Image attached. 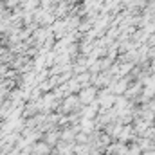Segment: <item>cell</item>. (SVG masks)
<instances>
[{
  "label": "cell",
  "instance_id": "1",
  "mask_svg": "<svg viewBox=\"0 0 155 155\" xmlns=\"http://www.w3.org/2000/svg\"><path fill=\"white\" fill-rule=\"evenodd\" d=\"M96 94H97V87H87V88H81V90H79L78 97H79L81 105H87V107H88V105H92Z\"/></svg>",
  "mask_w": 155,
  "mask_h": 155
}]
</instances>
